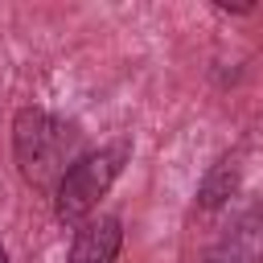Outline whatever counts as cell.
I'll list each match as a JSON object with an SVG mask.
<instances>
[{
	"label": "cell",
	"mask_w": 263,
	"mask_h": 263,
	"mask_svg": "<svg viewBox=\"0 0 263 263\" xmlns=\"http://www.w3.org/2000/svg\"><path fill=\"white\" fill-rule=\"evenodd\" d=\"M12 156H16L21 177L33 189H49V185L58 189V181L82 156L78 152V132L66 119L49 115V111L25 107L12 119Z\"/></svg>",
	"instance_id": "6da1fadb"
},
{
	"label": "cell",
	"mask_w": 263,
	"mask_h": 263,
	"mask_svg": "<svg viewBox=\"0 0 263 263\" xmlns=\"http://www.w3.org/2000/svg\"><path fill=\"white\" fill-rule=\"evenodd\" d=\"M123 160H127V144L82 152L70 164V173L58 181V189H53V214L66 226H82L90 218V210L99 205V197H107V189L123 173Z\"/></svg>",
	"instance_id": "7a4b0ae2"
},
{
	"label": "cell",
	"mask_w": 263,
	"mask_h": 263,
	"mask_svg": "<svg viewBox=\"0 0 263 263\" xmlns=\"http://www.w3.org/2000/svg\"><path fill=\"white\" fill-rule=\"evenodd\" d=\"M201 263H263V205H251L201 255Z\"/></svg>",
	"instance_id": "3957f363"
},
{
	"label": "cell",
	"mask_w": 263,
	"mask_h": 263,
	"mask_svg": "<svg viewBox=\"0 0 263 263\" xmlns=\"http://www.w3.org/2000/svg\"><path fill=\"white\" fill-rule=\"evenodd\" d=\"M119 247H123V226H119L115 214L86 218L78 226V234H74V247H70L66 263H115Z\"/></svg>",
	"instance_id": "277c9868"
},
{
	"label": "cell",
	"mask_w": 263,
	"mask_h": 263,
	"mask_svg": "<svg viewBox=\"0 0 263 263\" xmlns=\"http://www.w3.org/2000/svg\"><path fill=\"white\" fill-rule=\"evenodd\" d=\"M234 189H238V160L222 156V160H218V164L201 177V185H197V205L214 210V205H222Z\"/></svg>",
	"instance_id": "5b68a950"
},
{
	"label": "cell",
	"mask_w": 263,
	"mask_h": 263,
	"mask_svg": "<svg viewBox=\"0 0 263 263\" xmlns=\"http://www.w3.org/2000/svg\"><path fill=\"white\" fill-rule=\"evenodd\" d=\"M0 263H8V255H4V247H0Z\"/></svg>",
	"instance_id": "8992f818"
}]
</instances>
